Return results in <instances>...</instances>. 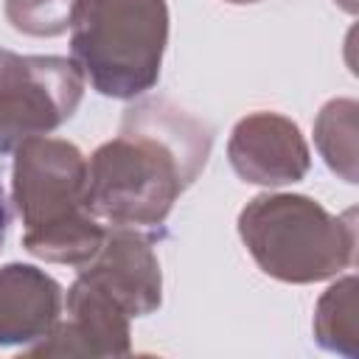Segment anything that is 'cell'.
<instances>
[{
  "instance_id": "cell-1",
  "label": "cell",
  "mask_w": 359,
  "mask_h": 359,
  "mask_svg": "<svg viewBox=\"0 0 359 359\" xmlns=\"http://www.w3.org/2000/svg\"><path fill=\"white\" fill-rule=\"evenodd\" d=\"M73 56L104 95L129 98L154 84L165 45L163 0H76Z\"/></svg>"
},
{
  "instance_id": "cell-2",
  "label": "cell",
  "mask_w": 359,
  "mask_h": 359,
  "mask_svg": "<svg viewBox=\"0 0 359 359\" xmlns=\"http://www.w3.org/2000/svg\"><path fill=\"white\" fill-rule=\"evenodd\" d=\"M14 278V292L17 297L8 294V286L0 278V345H17L20 342V328H17V311H31L42 323L53 325L59 314V286L34 272L31 266H11Z\"/></svg>"
},
{
  "instance_id": "cell-3",
  "label": "cell",
  "mask_w": 359,
  "mask_h": 359,
  "mask_svg": "<svg viewBox=\"0 0 359 359\" xmlns=\"http://www.w3.org/2000/svg\"><path fill=\"white\" fill-rule=\"evenodd\" d=\"M8 222H11V213H8V202H6V191L0 185V250L6 244V233H8Z\"/></svg>"
}]
</instances>
